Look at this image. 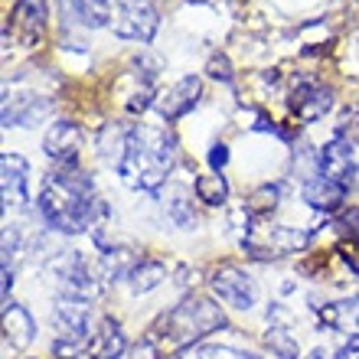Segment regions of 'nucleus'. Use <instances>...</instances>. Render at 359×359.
<instances>
[{"mask_svg": "<svg viewBox=\"0 0 359 359\" xmlns=\"http://www.w3.org/2000/svg\"><path fill=\"white\" fill-rule=\"evenodd\" d=\"M278 196H281V183H268V187H262L255 196H252L248 209H252V212H268V209L278 206Z\"/></svg>", "mask_w": 359, "mask_h": 359, "instance_id": "a878e982", "label": "nucleus"}, {"mask_svg": "<svg viewBox=\"0 0 359 359\" xmlns=\"http://www.w3.org/2000/svg\"><path fill=\"white\" fill-rule=\"evenodd\" d=\"M163 281H167V268L161 262H154V258H141V265L134 268V274L128 278L134 294H147L154 287H161Z\"/></svg>", "mask_w": 359, "mask_h": 359, "instance_id": "4be33fe9", "label": "nucleus"}, {"mask_svg": "<svg viewBox=\"0 0 359 359\" xmlns=\"http://www.w3.org/2000/svg\"><path fill=\"white\" fill-rule=\"evenodd\" d=\"M304 199H307V206L317 209V212H337V209L343 206V199H346V187L317 173V177H311L304 183Z\"/></svg>", "mask_w": 359, "mask_h": 359, "instance_id": "f3484780", "label": "nucleus"}, {"mask_svg": "<svg viewBox=\"0 0 359 359\" xmlns=\"http://www.w3.org/2000/svg\"><path fill=\"white\" fill-rule=\"evenodd\" d=\"M359 163H356V151L343 137H333L317 151V173L327 180H337L343 187H350V180L356 177Z\"/></svg>", "mask_w": 359, "mask_h": 359, "instance_id": "9d476101", "label": "nucleus"}, {"mask_svg": "<svg viewBox=\"0 0 359 359\" xmlns=\"http://www.w3.org/2000/svg\"><path fill=\"white\" fill-rule=\"evenodd\" d=\"M199 95H203V79L187 76V79H180V82H173L157 98V111H161L163 121H180L183 114H189L199 104Z\"/></svg>", "mask_w": 359, "mask_h": 359, "instance_id": "f8f14e48", "label": "nucleus"}, {"mask_svg": "<svg viewBox=\"0 0 359 359\" xmlns=\"http://www.w3.org/2000/svg\"><path fill=\"white\" fill-rule=\"evenodd\" d=\"M4 337L17 350H27L29 343L36 340V320L29 317L27 307H20L13 301L4 304Z\"/></svg>", "mask_w": 359, "mask_h": 359, "instance_id": "a211bd4d", "label": "nucleus"}, {"mask_svg": "<svg viewBox=\"0 0 359 359\" xmlns=\"http://www.w3.org/2000/svg\"><path fill=\"white\" fill-rule=\"evenodd\" d=\"M356 327H359V317H356Z\"/></svg>", "mask_w": 359, "mask_h": 359, "instance_id": "473e14b6", "label": "nucleus"}, {"mask_svg": "<svg viewBox=\"0 0 359 359\" xmlns=\"http://www.w3.org/2000/svg\"><path fill=\"white\" fill-rule=\"evenodd\" d=\"M226 163H229V147L222 141L212 144V151H209V167H212L216 173H222V167H226Z\"/></svg>", "mask_w": 359, "mask_h": 359, "instance_id": "7c9ffc66", "label": "nucleus"}, {"mask_svg": "<svg viewBox=\"0 0 359 359\" xmlns=\"http://www.w3.org/2000/svg\"><path fill=\"white\" fill-rule=\"evenodd\" d=\"M88 353H92V359H128V340H124L121 323L104 317L98 323V330L92 333Z\"/></svg>", "mask_w": 359, "mask_h": 359, "instance_id": "dca6fc26", "label": "nucleus"}, {"mask_svg": "<svg viewBox=\"0 0 359 359\" xmlns=\"http://www.w3.org/2000/svg\"><path fill=\"white\" fill-rule=\"evenodd\" d=\"M337 137H343V141H346L353 151L359 154V111H353V114H346V118H343Z\"/></svg>", "mask_w": 359, "mask_h": 359, "instance_id": "cd10ccee", "label": "nucleus"}, {"mask_svg": "<svg viewBox=\"0 0 359 359\" xmlns=\"http://www.w3.org/2000/svg\"><path fill=\"white\" fill-rule=\"evenodd\" d=\"M10 23H13V33L20 36V43L33 46L46 29V0H17Z\"/></svg>", "mask_w": 359, "mask_h": 359, "instance_id": "2eb2a0df", "label": "nucleus"}, {"mask_svg": "<svg viewBox=\"0 0 359 359\" xmlns=\"http://www.w3.org/2000/svg\"><path fill=\"white\" fill-rule=\"evenodd\" d=\"M53 278L59 281V291L66 294V297H82V301H88V297H95L98 294V278H95V271L88 268V262L79 252H62V255L53 258Z\"/></svg>", "mask_w": 359, "mask_h": 359, "instance_id": "0eeeda50", "label": "nucleus"}, {"mask_svg": "<svg viewBox=\"0 0 359 359\" xmlns=\"http://www.w3.org/2000/svg\"><path fill=\"white\" fill-rule=\"evenodd\" d=\"M226 313L222 307L206 297H189V301L177 304L170 313H163L161 323L154 327V333L147 340H154L161 350H187L193 343L206 340L209 333H216L226 327Z\"/></svg>", "mask_w": 359, "mask_h": 359, "instance_id": "7ed1b4c3", "label": "nucleus"}, {"mask_svg": "<svg viewBox=\"0 0 359 359\" xmlns=\"http://www.w3.org/2000/svg\"><path fill=\"white\" fill-rule=\"evenodd\" d=\"M304 359H340V356H333V353H327V350H313L311 356H304Z\"/></svg>", "mask_w": 359, "mask_h": 359, "instance_id": "2f4dec72", "label": "nucleus"}, {"mask_svg": "<svg viewBox=\"0 0 359 359\" xmlns=\"http://www.w3.org/2000/svg\"><path fill=\"white\" fill-rule=\"evenodd\" d=\"M72 17L88 29H102L114 20V0H66Z\"/></svg>", "mask_w": 359, "mask_h": 359, "instance_id": "6ab92c4d", "label": "nucleus"}, {"mask_svg": "<svg viewBox=\"0 0 359 359\" xmlns=\"http://www.w3.org/2000/svg\"><path fill=\"white\" fill-rule=\"evenodd\" d=\"M114 33L121 39H134V43H151L161 17L154 0H114V20H111Z\"/></svg>", "mask_w": 359, "mask_h": 359, "instance_id": "39448f33", "label": "nucleus"}, {"mask_svg": "<svg viewBox=\"0 0 359 359\" xmlns=\"http://www.w3.org/2000/svg\"><path fill=\"white\" fill-rule=\"evenodd\" d=\"M209 287L222 304L236 307V311H252L258 304V284L255 278L238 265H222L212 271L209 278Z\"/></svg>", "mask_w": 359, "mask_h": 359, "instance_id": "423d86ee", "label": "nucleus"}, {"mask_svg": "<svg viewBox=\"0 0 359 359\" xmlns=\"http://www.w3.org/2000/svg\"><path fill=\"white\" fill-rule=\"evenodd\" d=\"M337 226H340V232H343L346 238H350V242H356V245H359V209H356V206L346 209V212L340 216V222H337Z\"/></svg>", "mask_w": 359, "mask_h": 359, "instance_id": "c85d7f7f", "label": "nucleus"}, {"mask_svg": "<svg viewBox=\"0 0 359 359\" xmlns=\"http://www.w3.org/2000/svg\"><path fill=\"white\" fill-rule=\"evenodd\" d=\"M43 151L49 161L56 163H79V151H82V128L76 121H53L46 137H43Z\"/></svg>", "mask_w": 359, "mask_h": 359, "instance_id": "4468645a", "label": "nucleus"}, {"mask_svg": "<svg viewBox=\"0 0 359 359\" xmlns=\"http://www.w3.org/2000/svg\"><path fill=\"white\" fill-rule=\"evenodd\" d=\"M163 206L180 229H196V212H193V199L187 196V189H170V199H163Z\"/></svg>", "mask_w": 359, "mask_h": 359, "instance_id": "5701e85b", "label": "nucleus"}, {"mask_svg": "<svg viewBox=\"0 0 359 359\" xmlns=\"http://www.w3.org/2000/svg\"><path fill=\"white\" fill-rule=\"evenodd\" d=\"M177 163V141L167 128H151V124H134L124 131V151L118 161V173L131 189L157 193L163 187L167 173Z\"/></svg>", "mask_w": 359, "mask_h": 359, "instance_id": "f03ea898", "label": "nucleus"}, {"mask_svg": "<svg viewBox=\"0 0 359 359\" xmlns=\"http://www.w3.org/2000/svg\"><path fill=\"white\" fill-rule=\"evenodd\" d=\"M53 111V102L36 92H10L4 98V128H27Z\"/></svg>", "mask_w": 359, "mask_h": 359, "instance_id": "ddd939ff", "label": "nucleus"}, {"mask_svg": "<svg viewBox=\"0 0 359 359\" xmlns=\"http://www.w3.org/2000/svg\"><path fill=\"white\" fill-rule=\"evenodd\" d=\"M311 242V232L294 226H278V222H262V226H252L242 238V245L252 258L258 262H268V258H281V255H294L307 248Z\"/></svg>", "mask_w": 359, "mask_h": 359, "instance_id": "20e7f679", "label": "nucleus"}, {"mask_svg": "<svg viewBox=\"0 0 359 359\" xmlns=\"http://www.w3.org/2000/svg\"><path fill=\"white\" fill-rule=\"evenodd\" d=\"M137 265H141V255H134L131 248H108L102 255L104 281H128Z\"/></svg>", "mask_w": 359, "mask_h": 359, "instance_id": "aec40b11", "label": "nucleus"}, {"mask_svg": "<svg viewBox=\"0 0 359 359\" xmlns=\"http://www.w3.org/2000/svg\"><path fill=\"white\" fill-rule=\"evenodd\" d=\"M209 76L219 79V82H232V69H229L226 56H212L209 59Z\"/></svg>", "mask_w": 359, "mask_h": 359, "instance_id": "c756f323", "label": "nucleus"}, {"mask_svg": "<svg viewBox=\"0 0 359 359\" xmlns=\"http://www.w3.org/2000/svg\"><path fill=\"white\" fill-rule=\"evenodd\" d=\"M265 343L271 346L274 356H281V359H297V356H301L297 340H294L291 333H287V327H281V323H271V327H268Z\"/></svg>", "mask_w": 359, "mask_h": 359, "instance_id": "b1692460", "label": "nucleus"}, {"mask_svg": "<svg viewBox=\"0 0 359 359\" xmlns=\"http://www.w3.org/2000/svg\"><path fill=\"white\" fill-rule=\"evenodd\" d=\"M0 170H4V209L7 212L29 209V163L20 154H4Z\"/></svg>", "mask_w": 359, "mask_h": 359, "instance_id": "9b49d317", "label": "nucleus"}, {"mask_svg": "<svg viewBox=\"0 0 359 359\" xmlns=\"http://www.w3.org/2000/svg\"><path fill=\"white\" fill-rule=\"evenodd\" d=\"M196 4H199V0H196Z\"/></svg>", "mask_w": 359, "mask_h": 359, "instance_id": "72a5a7b5", "label": "nucleus"}, {"mask_svg": "<svg viewBox=\"0 0 359 359\" xmlns=\"http://www.w3.org/2000/svg\"><path fill=\"white\" fill-rule=\"evenodd\" d=\"M317 313H320V323H323V327H330V330H340V327H343L346 320H350V317H353V320L359 317V313H353V301L323 304V307H320Z\"/></svg>", "mask_w": 359, "mask_h": 359, "instance_id": "393cba45", "label": "nucleus"}, {"mask_svg": "<svg viewBox=\"0 0 359 359\" xmlns=\"http://www.w3.org/2000/svg\"><path fill=\"white\" fill-rule=\"evenodd\" d=\"M193 193H196V199H203L206 206H222L229 199V183L222 173H199L196 180H193Z\"/></svg>", "mask_w": 359, "mask_h": 359, "instance_id": "412c9836", "label": "nucleus"}, {"mask_svg": "<svg viewBox=\"0 0 359 359\" xmlns=\"http://www.w3.org/2000/svg\"><path fill=\"white\" fill-rule=\"evenodd\" d=\"M53 327H56L59 340H72V343H86L88 340V327H92V307L82 297H59L53 307Z\"/></svg>", "mask_w": 359, "mask_h": 359, "instance_id": "1a4fd4ad", "label": "nucleus"}, {"mask_svg": "<svg viewBox=\"0 0 359 359\" xmlns=\"http://www.w3.org/2000/svg\"><path fill=\"white\" fill-rule=\"evenodd\" d=\"M199 359H262L258 353H245L236 350V346H206L199 353Z\"/></svg>", "mask_w": 359, "mask_h": 359, "instance_id": "bb28decb", "label": "nucleus"}, {"mask_svg": "<svg viewBox=\"0 0 359 359\" xmlns=\"http://www.w3.org/2000/svg\"><path fill=\"white\" fill-rule=\"evenodd\" d=\"M39 219L59 236H82L95 229L102 199L95 196V183L79 163H56L43 177L36 196Z\"/></svg>", "mask_w": 359, "mask_h": 359, "instance_id": "f257e3e1", "label": "nucleus"}, {"mask_svg": "<svg viewBox=\"0 0 359 359\" xmlns=\"http://www.w3.org/2000/svg\"><path fill=\"white\" fill-rule=\"evenodd\" d=\"M287 104H291V114L297 121L311 124L320 121L323 114L333 108V88L317 82V79H297L287 95Z\"/></svg>", "mask_w": 359, "mask_h": 359, "instance_id": "6e6552de", "label": "nucleus"}]
</instances>
